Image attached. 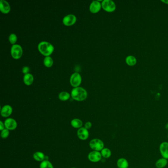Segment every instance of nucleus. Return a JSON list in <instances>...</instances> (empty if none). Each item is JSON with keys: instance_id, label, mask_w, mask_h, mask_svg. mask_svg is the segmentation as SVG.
Segmentation results:
<instances>
[{"instance_id": "24", "label": "nucleus", "mask_w": 168, "mask_h": 168, "mask_svg": "<svg viewBox=\"0 0 168 168\" xmlns=\"http://www.w3.org/2000/svg\"><path fill=\"white\" fill-rule=\"evenodd\" d=\"M43 63L45 66L47 67H51L52 65H53V59L51 56H46L44 59Z\"/></svg>"}, {"instance_id": "32", "label": "nucleus", "mask_w": 168, "mask_h": 168, "mask_svg": "<svg viewBox=\"0 0 168 168\" xmlns=\"http://www.w3.org/2000/svg\"></svg>"}, {"instance_id": "20", "label": "nucleus", "mask_w": 168, "mask_h": 168, "mask_svg": "<svg viewBox=\"0 0 168 168\" xmlns=\"http://www.w3.org/2000/svg\"><path fill=\"white\" fill-rule=\"evenodd\" d=\"M126 62L127 64L130 66H133L136 63V59L135 57L132 55L127 56L126 58Z\"/></svg>"}, {"instance_id": "14", "label": "nucleus", "mask_w": 168, "mask_h": 168, "mask_svg": "<svg viewBox=\"0 0 168 168\" xmlns=\"http://www.w3.org/2000/svg\"><path fill=\"white\" fill-rule=\"evenodd\" d=\"M0 10L3 13H9L10 10V5L6 0H1L0 1Z\"/></svg>"}, {"instance_id": "15", "label": "nucleus", "mask_w": 168, "mask_h": 168, "mask_svg": "<svg viewBox=\"0 0 168 168\" xmlns=\"http://www.w3.org/2000/svg\"><path fill=\"white\" fill-rule=\"evenodd\" d=\"M117 165L118 168H129V162L128 160L124 158L118 159L117 161Z\"/></svg>"}, {"instance_id": "18", "label": "nucleus", "mask_w": 168, "mask_h": 168, "mask_svg": "<svg viewBox=\"0 0 168 168\" xmlns=\"http://www.w3.org/2000/svg\"><path fill=\"white\" fill-rule=\"evenodd\" d=\"M73 128H76V129H79L81 128L83 125V122L81 119L78 118H75L73 119L72 121L70 122Z\"/></svg>"}, {"instance_id": "10", "label": "nucleus", "mask_w": 168, "mask_h": 168, "mask_svg": "<svg viewBox=\"0 0 168 168\" xmlns=\"http://www.w3.org/2000/svg\"><path fill=\"white\" fill-rule=\"evenodd\" d=\"M159 150L163 158L168 159V142H162L159 146Z\"/></svg>"}, {"instance_id": "17", "label": "nucleus", "mask_w": 168, "mask_h": 168, "mask_svg": "<svg viewBox=\"0 0 168 168\" xmlns=\"http://www.w3.org/2000/svg\"><path fill=\"white\" fill-rule=\"evenodd\" d=\"M33 158L34 160L38 162H43L45 160V154L40 151H37L35 152L33 154Z\"/></svg>"}, {"instance_id": "23", "label": "nucleus", "mask_w": 168, "mask_h": 168, "mask_svg": "<svg viewBox=\"0 0 168 168\" xmlns=\"http://www.w3.org/2000/svg\"><path fill=\"white\" fill-rule=\"evenodd\" d=\"M40 168H54L53 165L48 160H44L40 163Z\"/></svg>"}, {"instance_id": "4", "label": "nucleus", "mask_w": 168, "mask_h": 168, "mask_svg": "<svg viewBox=\"0 0 168 168\" xmlns=\"http://www.w3.org/2000/svg\"><path fill=\"white\" fill-rule=\"evenodd\" d=\"M102 7L104 10L106 12H113L116 9V5L112 0H103L102 1Z\"/></svg>"}, {"instance_id": "12", "label": "nucleus", "mask_w": 168, "mask_h": 168, "mask_svg": "<svg viewBox=\"0 0 168 168\" xmlns=\"http://www.w3.org/2000/svg\"><path fill=\"white\" fill-rule=\"evenodd\" d=\"M12 113V108L10 105H5L1 109V114L3 117H8Z\"/></svg>"}, {"instance_id": "7", "label": "nucleus", "mask_w": 168, "mask_h": 168, "mask_svg": "<svg viewBox=\"0 0 168 168\" xmlns=\"http://www.w3.org/2000/svg\"><path fill=\"white\" fill-rule=\"evenodd\" d=\"M88 158L92 162H98L102 159V156L99 151H93L89 153Z\"/></svg>"}, {"instance_id": "3", "label": "nucleus", "mask_w": 168, "mask_h": 168, "mask_svg": "<svg viewBox=\"0 0 168 168\" xmlns=\"http://www.w3.org/2000/svg\"><path fill=\"white\" fill-rule=\"evenodd\" d=\"M89 147L94 151H101L104 148V143L101 139H94L89 142Z\"/></svg>"}, {"instance_id": "29", "label": "nucleus", "mask_w": 168, "mask_h": 168, "mask_svg": "<svg viewBox=\"0 0 168 168\" xmlns=\"http://www.w3.org/2000/svg\"><path fill=\"white\" fill-rule=\"evenodd\" d=\"M5 129V126H4V124L1 121H0V130L1 131H3V130Z\"/></svg>"}, {"instance_id": "21", "label": "nucleus", "mask_w": 168, "mask_h": 168, "mask_svg": "<svg viewBox=\"0 0 168 168\" xmlns=\"http://www.w3.org/2000/svg\"><path fill=\"white\" fill-rule=\"evenodd\" d=\"M101 154L103 157L104 158H109L112 155V151L109 148H104L102 150L101 152Z\"/></svg>"}, {"instance_id": "19", "label": "nucleus", "mask_w": 168, "mask_h": 168, "mask_svg": "<svg viewBox=\"0 0 168 168\" xmlns=\"http://www.w3.org/2000/svg\"><path fill=\"white\" fill-rule=\"evenodd\" d=\"M23 81L26 84H31L34 81L33 76L31 73H26L23 77Z\"/></svg>"}, {"instance_id": "11", "label": "nucleus", "mask_w": 168, "mask_h": 168, "mask_svg": "<svg viewBox=\"0 0 168 168\" xmlns=\"http://www.w3.org/2000/svg\"><path fill=\"white\" fill-rule=\"evenodd\" d=\"M76 16L73 15H68L64 17L63 22L65 25L70 26L75 24L76 22Z\"/></svg>"}, {"instance_id": "33", "label": "nucleus", "mask_w": 168, "mask_h": 168, "mask_svg": "<svg viewBox=\"0 0 168 168\" xmlns=\"http://www.w3.org/2000/svg\"></svg>"}, {"instance_id": "5", "label": "nucleus", "mask_w": 168, "mask_h": 168, "mask_svg": "<svg viewBox=\"0 0 168 168\" xmlns=\"http://www.w3.org/2000/svg\"><path fill=\"white\" fill-rule=\"evenodd\" d=\"M23 53V49L19 45L15 44L11 48V54L15 59H18L21 57Z\"/></svg>"}, {"instance_id": "6", "label": "nucleus", "mask_w": 168, "mask_h": 168, "mask_svg": "<svg viewBox=\"0 0 168 168\" xmlns=\"http://www.w3.org/2000/svg\"><path fill=\"white\" fill-rule=\"evenodd\" d=\"M81 82V76L78 72L73 73L70 78V83L73 87H78Z\"/></svg>"}, {"instance_id": "8", "label": "nucleus", "mask_w": 168, "mask_h": 168, "mask_svg": "<svg viewBox=\"0 0 168 168\" xmlns=\"http://www.w3.org/2000/svg\"><path fill=\"white\" fill-rule=\"evenodd\" d=\"M4 124L6 129L9 130H15L17 128V122L15 119L12 118H9L6 119Z\"/></svg>"}, {"instance_id": "1", "label": "nucleus", "mask_w": 168, "mask_h": 168, "mask_svg": "<svg viewBox=\"0 0 168 168\" xmlns=\"http://www.w3.org/2000/svg\"><path fill=\"white\" fill-rule=\"evenodd\" d=\"M71 96L76 101H83L87 97V92L84 88L76 87L72 89Z\"/></svg>"}, {"instance_id": "25", "label": "nucleus", "mask_w": 168, "mask_h": 168, "mask_svg": "<svg viewBox=\"0 0 168 168\" xmlns=\"http://www.w3.org/2000/svg\"><path fill=\"white\" fill-rule=\"evenodd\" d=\"M10 135V131L7 129H4L1 133V136L3 139H7Z\"/></svg>"}, {"instance_id": "22", "label": "nucleus", "mask_w": 168, "mask_h": 168, "mask_svg": "<svg viewBox=\"0 0 168 168\" xmlns=\"http://www.w3.org/2000/svg\"><path fill=\"white\" fill-rule=\"evenodd\" d=\"M59 99L62 101H66L70 98V94L68 92L63 91L60 93L59 94Z\"/></svg>"}, {"instance_id": "27", "label": "nucleus", "mask_w": 168, "mask_h": 168, "mask_svg": "<svg viewBox=\"0 0 168 168\" xmlns=\"http://www.w3.org/2000/svg\"><path fill=\"white\" fill-rule=\"evenodd\" d=\"M92 125V123L88 121V122H87L86 123H85V124L84 127L87 130L90 129L91 128Z\"/></svg>"}, {"instance_id": "9", "label": "nucleus", "mask_w": 168, "mask_h": 168, "mask_svg": "<svg viewBox=\"0 0 168 168\" xmlns=\"http://www.w3.org/2000/svg\"><path fill=\"white\" fill-rule=\"evenodd\" d=\"M77 136L79 139L85 141L89 137V131L85 127H81L78 129L77 131Z\"/></svg>"}, {"instance_id": "30", "label": "nucleus", "mask_w": 168, "mask_h": 168, "mask_svg": "<svg viewBox=\"0 0 168 168\" xmlns=\"http://www.w3.org/2000/svg\"><path fill=\"white\" fill-rule=\"evenodd\" d=\"M161 1H162L166 4H168V0H161Z\"/></svg>"}, {"instance_id": "26", "label": "nucleus", "mask_w": 168, "mask_h": 168, "mask_svg": "<svg viewBox=\"0 0 168 168\" xmlns=\"http://www.w3.org/2000/svg\"><path fill=\"white\" fill-rule=\"evenodd\" d=\"M17 36L15 34H11L9 36V40L10 41V43L14 44L17 40Z\"/></svg>"}, {"instance_id": "2", "label": "nucleus", "mask_w": 168, "mask_h": 168, "mask_svg": "<svg viewBox=\"0 0 168 168\" xmlns=\"http://www.w3.org/2000/svg\"><path fill=\"white\" fill-rule=\"evenodd\" d=\"M38 49L40 53L45 56L49 55L53 52L54 51V46L48 42L43 41L40 42L38 45Z\"/></svg>"}, {"instance_id": "13", "label": "nucleus", "mask_w": 168, "mask_h": 168, "mask_svg": "<svg viewBox=\"0 0 168 168\" xmlns=\"http://www.w3.org/2000/svg\"><path fill=\"white\" fill-rule=\"evenodd\" d=\"M102 4L98 1H93L90 5L89 9L92 13H97L101 10Z\"/></svg>"}, {"instance_id": "16", "label": "nucleus", "mask_w": 168, "mask_h": 168, "mask_svg": "<svg viewBox=\"0 0 168 168\" xmlns=\"http://www.w3.org/2000/svg\"><path fill=\"white\" fill-rule=\"evenodd\" d=\"M168 159L165 158H160L156 161L155 163V166L157 168H164L168 164Z\"/></svg>"}, {"instance_id": "28", "label": "nucleus", "mask_w": 168, "mask_h": 168, "mask_svg": "<svg viewBox=\"0 0 168 168\" xmlns=\"http://www.w3.org/2000/svg\"><path fill=\"white\" fill-rule=\"evenodd\" d=\"M29 71H30V68L28 67H24L22 69V72H23V73H25V74L28 73Z\"/></svg>"}, {"instance_id": "31", "label": "nucleus", "mask_w": 168, "mask_h": 168, "mask_svg": "<svg viewBox=\"0 0 168 168\" xmlns=\"http://www.w3.org/2000/svg\"><path fill=\"white\" fill-rule=\"evenodd\" d=\"M165 128L166 129L168 130V123H167L165 125Z\"/></svg>"}]
</instances>
